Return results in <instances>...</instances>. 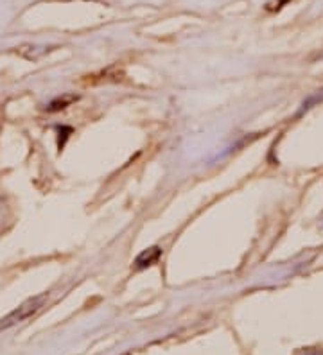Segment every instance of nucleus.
I'll return each mask as SVG.
<instances>
[{
  "label": "nucleus",
  "mask_w": 323,
  "mask_h": 355,
  "mask_svg": "<svg viewBox=\"0 0 323 355\" xmlns=\"http://www.w3.org/2000/svg\"><path fill=\"white\" fill-rule=\"evenodd\" d=\"M45 302H47V295H45V293L40 296H35V298L27 300V302H24L17 311L8 314L4 320H0V330L11 329V327L18 325V323H24L26 320H29L31 316H35L36 312L43 307Z\"/></svg>",
  "instance_id": "1"
},
{
  "label": "nucleus",
  "mask_w": 323,
  "mask_h": 355,
  "mask_svg": "<svg viewBox=\"0 0 323 355\" xmlns=\"http://www.w3.org/2000/svg\"><path fill=\"white\" fill-rule=\"evenodd\" d=\"M160 257H162V248L153 246L137 257V260H135V266H137V269L149 268V266H153L158 262Z\"/></svg>",
  "instance_id": "2"
},
{
  "label": "nucleus",
  "mask_w": 323,
  "mask_h": 355,
  "mask_svg": "<svg viewBox=\"0 0 323 355\" xmlns=\"http://www.w3.org/2000/svg\"><path fill=\"white\" fill-rule=\"evenodd\" d=\"M76 99H78L76 96H63V97H60V99L52 101V103L49 104V112H58V110L67 108V106H69L70 103H74Z\"/></svg>",
  "instance_id": "3"
},
{
  "label": "nucleus",
  "mask_w": 323,
  "mask_h": 355,
  "mask_svg": "<svg viewBox=\"0 0 323 355\" xmlns=\"http://www.w3.org/2000/svg\"><path fill=\"white\" fill-rule=\"evenodd\" d=\"M298 355H323L322 350H316V348H309V350H304L300 352Z\"/></svg>",
  "instance_id": "4"
}]
</instances>
